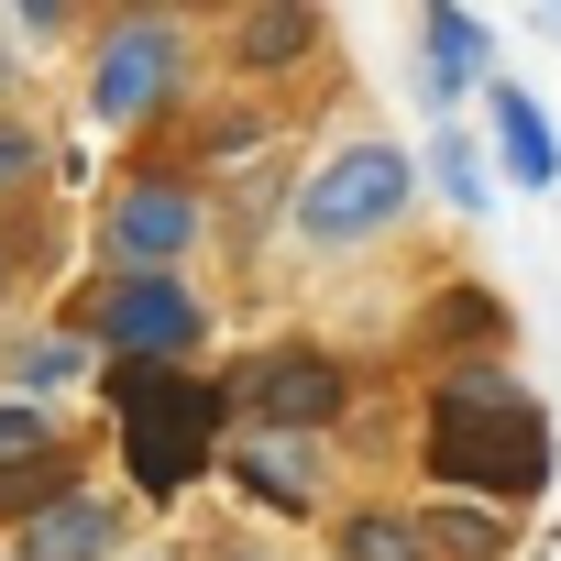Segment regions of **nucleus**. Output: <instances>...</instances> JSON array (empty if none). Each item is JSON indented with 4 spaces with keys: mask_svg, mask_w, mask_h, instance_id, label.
I'll list each match as a JSON object with an SVG mask.
<instances>
[{
    "mask_svg": "<svg viewBox=\"0 0 561 561\" xmlns=\"http://www.w3.org/2000/svg\"><path fill=\"white\" fill-rule=\"evenodd\" d=\"M419 45H430V89H473L484 78V23L473 12H419Z\"/></svg>",
    "mask_w": 561,
    "mask_h": 561,
    "instance_id": "nucleus-10",
    "label": "nucleus"
},
{
    "mask_svg": "<svg viewBox=\"0 0 561 561\" xmlns=\"http://www.w3.org/2000/svg\"><path fill=\"white\" fill-rule=\"evenodd\" d=\"M111 550V506L100 495H67L45 517H23V561H100Z\"/></svg>",
    "mask_w": 561,
    "mask_h": 561,
    "instance_id": "nucleus-9",
    "label": "nucleus"
},
{
    "mask_svg": "<svg viewBox=\"0 0 561 561\" xmlns=\"http://www.w3.org/2000/svg\"><path fill=\"white\" fill-rule=\"evenodd\" d=\"M309 34H320V23H309V12H275V0H264V12H242V23H231L242 67H298V56H309Z\"/></svg>",
    "mask_w": 561,
    "mask_h": 561,
    "instance_id": "nucleus-13",
    "label": "nucleus"
},
{
    "mask_svg": "<svg viewBox=\"0 0 561 561\" xmlns=\"http://www.w3.org/2000/svg\"><path fill=\"white\" fill-rule=\"evenodd\" d=\"M242 484H253L264 506H298V462H275V451H242Z\"/></svg>",
    "mask_w": 561,
    "mask_h": 561,
    "instance_id": "nucleus-17",
    "label": "nucleus"
},
{
    "mask_svg": "<svg viewBox=\"0 0 561 561\" xmlns=\"http://www.w3.org/2000/svg\"><path fill=\"white\" fill-rule=\"evenodd\" d=\"M78 364H89V353H78V342H34V353H23V386H67V375H78Z\"/></svg>",
    "mask_w": 561,
    "mask_h": 561,
    "instance_id": "nucleus-18",
    "label": "nucleus"
},
{
    "mask_svg": "<svg viewBox=\"0 0 561 561\" xmlns=\"http://www.w3.org/2000/svg\"><path fill=\"white\" fill-rule=\"evenodd\" d=\"M342 561H430V539L408 506H364V517H342Z\"/></svg>",
    "mask_w": 561,
    "mask_h": 561,
    "instance_id": "nucleus-12",
    "label": "nucleus"
},
{
    "mask_svg": "<svg viewBox=\"0 0 561 561\" xmlns=\"http://www.w3.org/2000/svg\"><path fill=\"white\" fill-rule=\"evenodd\" d=\"M111 342H122V364H176L198 342V298L176 275H111Z\"/></svg>",
    "mask_w": 561,
    "mask_h": 561,
    "instance_id": "nucleus-7",
    "label": "nucleus"
},
{
    "mask_svg": "<svg viewBox=\"0 0 561 561\" xmlns=\"http://www.w3.org/2000/svg\"><path fill=\"white\" fill-rule=\"evenodd\" d=\"M495 165H506L517 187H550V176H561V133H550V111H539L528 89H495Z\"/></svg>",
    "mask_w": 561,
    "mask_h": 561,
    "instance_id": "nucleus-8",
    "label": "nucleus"
},
{
    "mask_svg": "<svg viewBox=\"0 0 561 561\" xmlns=\"http://www.w3.org/2000/svg\"><path fill=\"white\" fill-rule=\"evenodd\" d=\"M34 165H45V154H34V133H23V122H0V187H23Z\"/></svg>",
    "mask_w": 561,
    "mask_h": 561,
    "instance_id": "nucleus-19",
    "label": "nucleus"
},
{
    "mask_svg": "<svg viewBox=\"0 0 561 561\" xmlns=\"http://www.w3.org/2000/svg\"><path fill=\"white\" fill-rule=\"evenodd\" d=\"M430 473L462 484V495H539L550 484V419L495 375V364H462L440 386V419H430Z\"/></svg>",
    "mask_w": 561,
    "mask_h": 561,
    "instance_id": "nucleus-1",
    "label": "nucleus"
},
{
    "mask_svg": "<svg viewBox=\"0 0 561 561\" xmlns=\"http://www.w3.org/2000/svg\"><path fill=\"white\" fill-rule=\"evenodd\" d=\"M111 419H122V462H133V484L144 495H176V484H198V462H209V440H220V386H198V375H176V364H122L111 375Z\"/></svg>",
    "mask_w": 561,
    "mask_h": 561,
    "instance_id": "nucleus-2",
    "label": "nucleus"
},
{
    "mask_svg": "<svg viewBox=\"0 0 561 561\" xmlns=\"http://www.w3.org/2000/svg\"><path fill=\"white\" fill-rule=\"evenodd\" d=\"M430 165H440V187H451V198H462V220H473V209H484V198H495V176H484V154H473V144H462V133H440V154H430Z\"/></svg>",
    "mask_w": 561,
    "mask_h": 561,
    "instance_id": "nucleus-15",
    "label": "nucleus"
},
{
    "mask_svg": "<svg viewBox=\"0 0 561 561\" xmlns=\"http://www.w3.org/2000/svg\"><path fill=\"white\" fill-rule=\"evenodd\" d=\"M176 89V23H122L89 67V111L100 122H144L154 100Z\"/></svg>",
    "mask_w": 561,
    "mask_h": 561,
    "instance_id": "nucleus-5",
    "label": "nucleus"
},
{
    "mask_svg": "<svg viewBox=\"0 0 561 561\" xmlns=\"http://www.w3.org/2000/svg\"><path fill=\"white\" fill-rule=\"evenodd\" d=\"M342 397H353V375H342L331 353H264V364H242V375L220 386V408H242V419H264V430H331Z\"/></svg>",
    "mask_w": 561,
    "mask_h": 561,
    "instance_id": "nucleus-4",
    "label": "nucleus"
},
{
    "mask_svg": "<svg viewBox=\"0 0 561 561\" xmlns=\"http://www.w3.org/2000/svg\"><path fill=\"white\" fill-rule=\"evenodd\" d=\"M187 242H198V198H187V187H122L111 220H100V253H111L122 275H165Z\"/></svg>",
    "mask_w": 561,
    "mask_h": 561,
    "instance_id": "nucleus-6",
    "label": "nucleus"
},
{
    "mask_svg": "<svg viewBox=\"0 0 561 561\" xmlns=\"http://www.w3.org/2000/svg\"><path fill=\"white\" fill-rule=\"evenodd\" d=\"M78 484H67V451H34V462H12V473H0V517H45V506H67Z\"/></svg>",
    "mask_w": 561,
    "mask_h": 561,
    "instance_id": "nucleus-14",
    "label": "nucleus"
},
{
    "mask_svg": "<svg viewBox=\"0 0 561 561\" xmlns=\"http://www.w3.org/2000/svg\"><path fill=\"white\" fill-rule=\"evenodd\" d=\"M408 187H419V165H408L397 144H342L331 165H309L298 231H309V242H364V231H386V220L408 209Z\"/></svg>",
    "mask_w": 561,
    "mask_h": 561,
    "instance_id": "nucleus-3",
    "label": "nucleus"
},
{
    "mask_svg": "<svg viewBox=\"0 0 561 561\" xmlns=\"http://www.w3.org/2000/svg\"><path fill=\"white\" fill-rule=\"evenodd\" d=\"M34 451H45V408H34V397H0V473L34 462Z\"/></svg>",
    "mask_w": 561,
    "mask_h": 561,
    "instance_id": "nucleus-16",
    "label": "nucleus"
},
{
    "mask_svg": "<svg viewBox=\"0 0 561 561\" xmlns=\"http://www.w3.org/2000/svg\"><path fill=\"white\" fill-rule=\"evenodd\" d=\"M231 561H264V550H231Z\"/></svg>",
    "mask_w": 561,
    "mask_h": 561,
    "instance_id": "nucleus-20",
    "label": "nucleus"
},
{
    "mask_svg": "<svg viewBox=\"0 0 561 561\" xmlns=\"http://www.w3.org/2000/svg\"><path fill=\"white\" fill-rule=\"evenodd\" d=\"M419 539H430V561H495L506 517H484V506H419Z\"/></svg>",
    "mask_w": 561,
    "mask_h": 561,
    "instance_id": "nucleus-11",
    "label": "nucleus"
}]
</instances>
